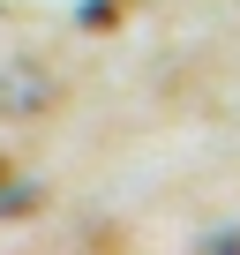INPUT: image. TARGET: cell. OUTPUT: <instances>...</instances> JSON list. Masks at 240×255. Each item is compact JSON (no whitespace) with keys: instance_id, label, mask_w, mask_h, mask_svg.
I'll return each instance as SVG.
<instances>
[{"instance_id":"cell-1","label":"cell","mask_w":240,"mask_h":255,"mask_svg":"<svg viewBox=\"0 0 240 255\" xmlns=\"http://www.w3.org/2000/svg\"><path fill=\"white\" fill-rule=\"evenodd\" d=\"M0 180H8V165H0Z\"/></svg>"}]
</instances>
